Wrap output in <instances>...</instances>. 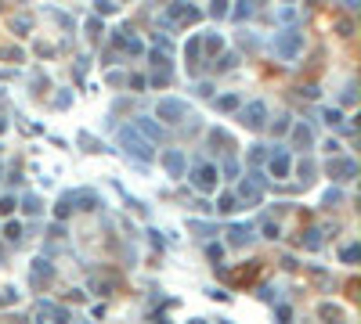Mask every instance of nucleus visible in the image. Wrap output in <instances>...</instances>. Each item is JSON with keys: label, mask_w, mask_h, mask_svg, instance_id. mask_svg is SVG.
I'll return each instance as SVG.
<instances>
[{"label": "nucleus", "mask_w": 361, "mask_h": 324, "mask_svg": "<svg viewBox=\"0 0 361 324\" xmlns=\"http://www.w3.org/2000/svg\"><path fill=\"white\" fill-rule=\"evenodd\" d=\"M119 141H123V144H127V151H130L134 159H141V162H148V159L156 155V151H152V144H148V141H141V137L134 133L130 126H127L123 133H119Z\"/></svg>", "instance_id": "obj_1"}, {"label": "nucleus", "mask_w": 361, "mask_h": 324, "mask_svg": "<svg viewBox=\"0 0 361 324\" xmlns=\"http://www.w3.org/2000/svg\"><path fill=\"white\" fill-rule=\"evenodd\" d=\"M188 115V105L184 101H174V98H167V101H159V119H170V122H180Z\"/></svg>", "instance_id": "obj_2"}, {"label": "nucleus", "mask_w": 361, "mask_h": 324, "mask_svg": "<svg viewBox=\"0 0 361 324\" xmlns=\"http://www.w3.org/2000/svg\"><path fill=\"white\" fill-rule=\"evenodd\" d=\"M191 180H195V188H199V191H213L217 188V169L213 166H199L191 173Z\"/></svg>", "instance_id": "obj_3"}, {"label": "nucleus", "mask_w": 361, "mask_h": 324, "mask_svg": "<svg viewBox=\"0 0 361 324\" xmlns=\"http://www.w3.org/2000/svg\"><path fill=\"white\" fill-rule=\"evenodd\" d=\"M275 51H278L282 58H296V51H300V33H282V36L275 40Z\"/></svg>", "instance_id": "obj_4"}, {"label": "nucleus", "mask_w": 361, "mask_h": 324, "mask_svg": "<svg viewBox=\"0 0 361 324\" xmlns=\"http://www.w3.org/2000/svg\"><path fill=\"white\" fill-rule=\"evenodd\" d=\"M264 112H267V108H264L260 101H253L246 112H242V122H246L249 130H260V126H264Z\"/></svg>", "instance_id": "obj_5"}, {"label": "nucleus", "mask_w": 361, "mask_h": 324, "mask_svg": "<svg viewBox=\"0 0 361 324\" xmlns=\"http://www.w3.org/2000/svg\"><path fill=\"white\" fill-rule=\"evenodd\" d=\"M271 173H275V177H285V173H289V155H285L282 148L271 155Z\"/></svg>", "instance_id": "obj_6"}, {"label": "nucleus", "mask_w": 361, "mask_h": 324, "mask_svg": "<svg viewBox=\"0 0 361 324\" xmlns=\"http://www.w3.org/2000/svg\"><path fill=\"white\" fill-rule=\"evenodd\" d=\"M329 169H333V173H336L340 180H351V177L358 173V166H354L351 159H340V162H333V166H329Z\"/></svg>", "instance_id": "obj_7"}, {"label": "nucleus", "mask_w": 361, "mask_h": 324, "mask_svg": "<svg viewBox=\"0 0 361 324\" xmlns=\"http://www.w3.org/2000/svg\"><path fill=\"white\" fill-rule=\"evenodd\" d=\"M163 162H167V169H170L174 177H180V169H184V155H180V151H167Z\"/></svg>", "instance_id": "obj_8"}, {"label": "nucleus", "mask_w": 361, "mask_h": 324, "mask_svg": "<svg viewBox=\"0 0 361 324\" xmlns=\"http://www.w3.org/2000/svg\"><path fill=\"white\" fill-rule=\"evenodd\" d=\"M249 234H253V230H249V227H242V223H238V227H231V241H235V245L249 241Z\"/></svg>", "instance_id": "obj_9"}, {"label": "nucleus", "mask_w": 361, "mask_h": 324, "mask_svg": "<svg viewBox=\"0 0 361 324\" xmlns=\"http://www.w3.org/2000/svg\"><path fill=\"white\" fill-rule=\"evenodd\" d=\"M231 209H238V202H235L231 195H224V198H220V213H231Z\"/></svg>", "instance_id": "obj_10"}, {"label": "nucleus", "mask_w": 361, "mask_h": 324, "mask_svg": "<svg viewBox=\"0 0 361 324\" xmlns=\"http://www.w3.org/2000/svg\"><path fill=\"white\" fill-rule=\"evenodd\" d=\"M296 141L300 144H311V130L307 126H296Z\"/></svg>", "instance_id": "obj_11"}, {"label": "nucleus", "mask_w": 361, "mask_h": 324, "mask_svg": "<svg viewBox=\"0 0 361 324\" xmlns=\"http://www.w3.org/2000/svg\"><path fill=\"white\" fill-rule=\"evenodd\" d=\"M322 238H318V230H307V249H318Z\"/></svg>", "instance_id": "obj_12"}, {"label": "nucleus", "mask_w": 361, "mask_h": 324, "mask_svg": "<svg viewBox=\"0 0 361 324\" xmlns=\"http://www.w3.org/2000/svg\"><path fill=\"white\" fill-rule=\"evenodd\" d=\"M18 234H22V227H18V223H7V238L18 241Z\"/></svg>", "instance_id": "obj_13"}, {"label": "nucleus", "mask_w": 361, "mask_h": 324, "mask_svg": "<svg viewBox=\"0 0 361 324\" xmlns=\"http://www.w3.org/2000/svg\"><path fill=\"white\" fill-rule=\"evenodd\" d=\"M25 213H40V206H36V198H33V195L25 198Z\"/></svg>", "instance_id": "obj_14"}]
</instances>
